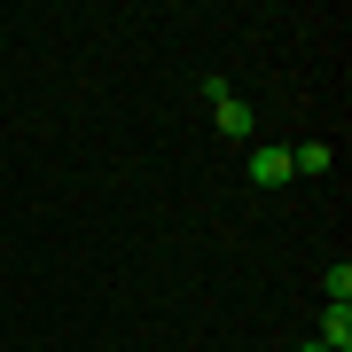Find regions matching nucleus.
<instances>
[{
	"label": "nucleus",
	"mask_w": 352,
	"mask_h": 352,
	"mask_svg": "<svg viewBox=\"0 0 352 352\" xmlns=\"http://www.w3.org/2000/svg\"><path fill=\"white\" fill-rule=\"evenodd\" d=\"M204 102H212L219 141H251V133H258V110H251L243 94H227V78H204Z\"/></svg>",
	"instance_id": "nucleus-1"
},
{
	"label": "nucleus",
	"mask_w": 352,
	"mask_h": 352,
	"mask_svg": "<svg viewBox=\"0 0 352 352\" xmlns=\"http://www.w3.org/2000/svg\"><path fill=\"white\" fill-rule=\"evenodd\" d=\"M289 180V149H251V188H282Z\"/></svg>",
	"instance_id": "nucleus-2"
},
{
	"label": "nucleus",
	"mask_w": 352,
	"mask_h": 352,
	"mask_svg": "<svg viewBox=\"0 0 352 352\" xmlns=\"http://www.w3.org/2000/svg\"><path fill=\"white\" fill-rule=\"evenodd\" d=\"M314 344H329V352H352V305H329L321 314V337Z\"/></svg>",
	"instance_id": "nucleus-3"
},
{
	"label": "nucleus",
	"mask_w": 352,
	"mask_h": 352,
	"mask_svg": "<svg viewBox=\"0 0 352 352\" xmlns=\"http://www.w3.org/2000/svg\"><path fill=\"white\" fill-rule=\"evenodd\" d=\"M321 289H329V305H352V266L337 258V266H329V274H321Z\"/></svg>",
	"instance_id": "nucleus-4"
},
{
	"label": "nucleus",
	"mask_w": 352,
	"mask_h": 352,
	"mask_svg": "<svg viewBox=\"0 0 352 352\" xmlns=\"http://www.w3.org/2000/svg\"><path fill=\"white\" fill-rule=\"evenodd\" d=\"M305 352H329V344H305Z\"/></svg>",
	"instance_id": "nucleus-5"
}]
</instances>
